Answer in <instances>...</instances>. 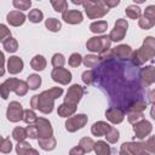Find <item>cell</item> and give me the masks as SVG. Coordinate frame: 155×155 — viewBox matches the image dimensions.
I'll return each mask as SVG.
<instances>
[{"mask_svg": "<svg viewBox=\"0 0 155 155\" xmlns=\"http://www.w3.org/2000/svg\"><path fill=\"white\" fill-rule=\"evenodd\" d=\"M12 4L17 10H28L31 6L30 0H15Z\"/></svg>", "mask_w": 155, "mask_h": 155, "instance_id": "41", "label": "cell"}, {"mask_svg": "<svg viewBox=\"0 0 155 155\" xmlns=\"http://www.w3.org/2000/svg\"><path fill=\"white\" fill-rule=\"evenodd\" d=\"M23 107L21 103L13 101L8 104V108H7V111H6V116H7V120L11 121V122H17L19 120L23 119Z\"/></svg>", "mask_w": 155, "mask_h": 155, "instance_id": "9", "label": "cell"}, {"mask_svg": "<svg viewBox=\"0 0 155 155\" xmlns=\"http://www.w3.org/2000/svg\"><path fill=\"white\" fill-rule=\"evenodd\" d=\"M86 47L91 52H98L101 54V53L107 52L110 48V40L105 35H103V36H93L86 42Z\"/></svg>", "mask_w": 155, "mask_h": 155, "instance_id": "6", "label": "cell"}, {"mask_svg": "<svg viewBox=\"0 0 155 155\" xmlns=\"http://www.w3.org/2000/svg\"><path fill=\"white\" fill-rule=\"evenodd\" d=\"M82 94H84V88L80 85L75 84L71 87H69V90L67 92V96H65V99H64V103H68V104H71V105H76L80 102Z\"/></svg>", "mask_w": 155, "mask_h": 155, "instance_id": "10", "label": "cell"}, {"mask_svg": "<svg viewBox=\"0 0 155 155\" xmlns=\"http://www.w3.org/2000/svg\"><path fill=\"white\" fill-rule=\"evenodd\" d=\"M2 139H4V138H2L1 136H0V144H1V142H2Z\"/></svg>", "mask_w": 155, "mask_h": 155, "instance_id": "55", "label": "cell"}, {"mask_svg": "<svg viewBox=\"0 0 155 155\" xmlns=\"http://www.w3.org/2000/svg\"><path fill=\"white\" fill-rule=\"evenodd\" d=\"M28 18H29V21L33 22V23H40V22L42 21V18H44V15H42V12H41L39 8H34V10H31V11L29 12Z\"/></svg>", "mask_w": 155, "mask_h": 155, "instance_id": "31", "label": "cell"}, {"mask_svg": "<svg viewBox=\"0 0 155 155\" xmlns=\"http://www.w3.org/2000/svg\"><path fill=\"white\" fill-rule=\"evenodd\" d=\"M127 27H128L127 21L124 19V18H119V19L116 21L115 25H114V29L110 31V34H109V36H108L109 40H110V41H115V42L122 40V39L125 38V35H126Z\"/></svg>", "mask_w": 155, "mask_h": 155, "instance_id": "7", "label": "cell"}, {"mask_svg": "<svg viewBox=\"0 0 155 155\" xmlns=\"http://www.w3.org/2000/svg\"><path fill=\"white\" fill-rule=\"evenodd\" d=\"M11 91L16 92L18 96H24L28 91V85H27V82H24L22 80L10 78L0 85V97L2 99H7L8 93Z\"/></svg>", "mask_w": 155, "mask_h": 155, "instance_id": "4", "label": "cell"}, {"mask_svg": "<svg viewBox=\"0 0 155 155\" xmlns=\"http://www.w3.org/2000/svg\"><path fill=\"white\" fill-rule=\"evenodd\" d=\"M7 22L13 27H19L25 22V16L19 11H11L7 13Z\"/></svg>", "mask_w": 155, "mask_h": 155, "instance_id": "20", "label": "cell"}, {"mask_svg": "<svg viewBox=\"0 0 155 155\" xmlns=\"http://www.w3.org/2000/svg\"><path fill=\"white\" fill-rule=\"evenodd\" d=\"M105 137H107V140L109 142V143H116L117 142V139H119V131L115 128V127H110V130H109V132L105 134Z\"/></svg>", "mask_w": 155, "mask_h": 155, "instance_id": "39", "label": "cell"}, {"mask_svg": "<svg viewBox=\"0 0 155 155\" xmlns=\"http://www.w3.org/2000/svg\"><path fill=\"white\" fill-rule=\"evenodd\" d=\"M11 150H12V143H11L10 138H4L0 144V151L4 154H8Z\"/></svg>", "mask_w": 155, "mask_h": 155, "instance_id": "43", "label": "cell"}, {"mask_svg": "<svg viewBox=\"0 0 155 155\" xmlns=\"http://www.w3.org/2000/svg\"><path fill=\"white\" fill-rule=\"evenodd\" d=\"M62 18L69 24H79L82 22V13L79 10H67L62 13Z\"/></svg>", "mask_w": 155, "mask_h": 155, "instance_id": "18", "label": "cell"}, {"mask_svg": "<svg viewBox=\"0 0 155 155\" xmlns=\"http://www.w3.org/2000/svg\"><path fill=\"white\" fill-rule=\"evenodd\" d=\"M29 148H31L30 147V144L28 143V142H18V144L16 145V151H17V154L18 155H25L27 154V151L29 150Z\"/></svg>", "mask_w": 155, "mask_h": 155, "instance_id": "40", "label": "cell"}, {"mask_svg": "<svg viewBox=\"0 0 155 155\" xmlns=\"http://www.w3.org/2000/svg\"><path fill=\"white\" fill-rule=\"evenodd\" d=\"M110 127H111V126H110L109 124H107V122H104V121H98V122L93 124V126H92V128H91V132H92L94 136H97V137H99V136H105V134L109 132Z\"/></svg>", "mask_w": 155, "mask_h": 155, "instance_id": "21", "label": "cell"}, {"mask_svg": "<svg viewBox=\"0 0 155 155\" xmlns=\"http://www.w3.org/2000/svg\"><path fill=\"white\" fill-rule=\"evenodd\" d=\"M119 0H115V1H104V4H105V6L109 8V7H114V6H116V5H119Z\"/></svg>", "mask_w": 155, "mask_h": 155, "instance_id": "52", "label": "cell"}, {"mask_svg": "<svg viewBox=\"0 0 155 155\" xmlns=\"http://www.w3.org/2000/svg\"><path fill=\"white\" fill-rule=\"evenodd\" d=\"M93 149H94L97 155H110V153H111L109 144L104 140H98L97 143H94Z\"/></svg>", "mask_w": 155, "mask_h": 155, "instance_id": "23", "label": "cell"}, {"mask_svg": "<svg viewBox=\"0 0 155 155\" xmlns=\"http://www.w3.org/2000/svg\"><path fill=\"white\" fill-rule=\"evenodd\" d=\"M121 150H124L128 155H144L145 154L143 143H133V142L124 143L121 145Z\"/></svg>", "mask_w": 155, "mask_h": 155, "instance_id": "16", "label": "cell"}, {"mask_svg": "<svg viewBox=\"0 0 155 155\" xmlns=\"http://www.w3.org/2000/svg\"><path fill=\"white\" fill-rule=\"evenodd\" d=\"M127 119L131 124H136V122L143 120V113H128Z\"/></svg>", "mask_w": 155, "mask_h": 155, "instance_id": "47", "label": "cell"}, {"mask_svg": "<svg viewBox=\"0 0 155 155\" xmlns=\"http://www.w3.org/2000/svg\"><path fill=\"white\" fill-rule=\"evenodd\" d=\"M25 131H27V137L33 138V139L39 138V134H38V128H36V126H35V125H29V126L25 128Z\"/></svg>", "mask_w": 155, "mask_h": 155, "instance_id": "46", "label": "cell"}, {"mask_svg": "<svg viewBox=\"0 0 155 155\" xmlns=\"http://www.w3.org/2000/svg\"><path fill=\"white\" fill-rule=\"evenodd\" d=\"M154 52H155V42H154V38L151 36H148L144 42H143V46L137 50V51H133L132 53V57H131V62L136 65H140L143 63H145L148 59L153 58L154 57Z\"/></svg>", "mask_w": 155, "mask_h": 155, "instance_id": "3", "label": "cell"}, {"mask_svg": "<svg viewBox=\"0 0 155 155\" xmlns=\"http://www.w3.org/2000/svg\"><path fill=\"white\" fill-rule=\"evenodd\" d=\"M23 69V61L17 57V56H12L8 58L7 62V70L10 74H18L21 73Z\"/></svg>", "mask_w": 155, "mask_h": 155, "instance_id": "19", "label": "cell"}, {"mask_svg": "<svg viewBox=\"0 0 155 155\" xmlns=\"http://www.w3.org/2000/svg\"><path fill=\"white\" fill-rule=\"evenodd\" d=\"M68 62H69V65H70V67L76 68V67H79V65L81 64V62H82V57H81L80 53H73V54L70 56V58H69Z\"/></svg>", "mask_w": 155, "mask_h": 155, "instance_id": "42", "label": "cell"}, {"mask_svg": "<svg viewBox=\"0 0 155 155\" xmlns=\"http://www.w3.org/2000/svg\"><path fill=\"white\" fill-rule=\"evenodd\" d=\"M111 56L116 59H122V61H130L133 53V50L128 45H119L115 48L110 50Z\"/></svg>", "mask_w": 155, "mask_h": 155, "instance_id": "12", "label": "cell"}, {"mask_svg": "<svg viewBox=\"0 0 155 155\" xmlns=\"http://www.w3.org/2000/svg\"><path fill=\"white\" fill-rule=\"evenodd\" d=\"M45 25H46V28H47L48 30H51V31H59L61 28H62L61 22H59L58 19H56V18H48V19H46Z\"/></svg>", "mask_w": 155, "mask_h": 155, "instance_id": "29", "label": "cell"}, {"mask_svg": "<svg viewBox=\"0 0 155 155\" xmlns=\"http://www.w3.org/2000/svg\"><path fill=\"white\" fill-rule=\"evenodd\" d=\"M8 38H11V31L5 24H0V41L5 42Z\"/></svg>", "mask_w": 155, "mask_h": 155, "instance_id": "44", "label": "cell"}, {"mask_svg": "<svg viewBox=\"0 0 155 155\" xmlns=\"http://www.w3.org/2000/svg\"><path fill=\"white\" fill-rule=\"evenodd\" d=\"M153 143H154V137H150L149 139H148V142L147 143H143V145H144V149L145 150H149L150 153H154V145H153Z\"/></svg>", "mask_w": 155, "mask_h": 155, "instance_id": "49", "label": "cell"}, {"mask_svg": "<svg viewBox=\"0 0 155 155\" xmlns=\"http://www.w3.org/2000/svg\"><path fill=\"white\" fill-rule=\"evenodd\" d=\"M139 67L131 61L116 59L110 56L96 68V81L108 94L110 107L121 108L124 111L138 101H144L147 93L140 84Z\"/></svg>", "mask_w": 155, "mask_h": 155, "instance_id": "1", "label": "cell"}, {"mask_svg": "<svg viewBox=\"0 0 155 155\" xmlns=\"http://www.w3.org/2000/svg\"><path fill=\"white\" fill-rule=\"evenodd\" d=\"M27 85H28V88L30 90H36L40 85H41V78L38 75V74H31L28 76L27 79Z\"/></svg>", "mask_w": 155, "mask_h": 155, "instance_id": "27", "label": "cell"}, {"mask_svg": "<svg viewBox=\"0 0 155 155\" xmlns=\"http://www.w3.org/2000/svg\"><path fill=\"white\" fill-rule=\"evenodd\" d=\"M36 119H38V116H36V114H35L33 110H30V109L24 110V113H23V119H22V120H23L25 124L33 125V122H35Z\"/></svg>", "mask_w": 155, "mask_h": 155, "instance_id": "37", "label": "cell"}, {"mask_svg": "<svg viewBox=\"0 0 155 155\" xmlns=\"http://www.w3.org/2000/svg\"><path fill=\"white\" fill-rule=\"evenodd\" d=\"M76 110V105H71V104H68V103H63L58 107V115L62 116V117H68V116H71Z\"/></svg>", "mask_w": 155, "mask_h": 155, "instance_id": "22", "label": "cell"}, {"mask_svg": "<svg viewBox=\"0 0 155 155\" xmlns=\"http://www.w3.org/2000/svg\"><path fill=\"white\" fill-rule=\"evenodd\" d=\"M99 62V57L97 56H93V54H88L86 57L82 58V63L85 64L86 68H93V67H97Z\"/></svg>", "mask_w": 155, "mask_h": 155, "instance_id": "30", "label": "cell"}, {"mask_svg": "<svg viewBox=\"0 0 155 155\" xmlns=\"http://www.w3.org/2000/svg\"><path fill=\"white\" fill-rule=\"evenodd\" d=\"M154 24H155L154 22H151V21L147 19L145 17H143V18H140V19H139V27H140V28H143V29H150Z\"/></svg>", "mask_w": 155, "mask_h": 155, "instance_id": "48", "label": "cell"}, {"mask_svg": "<svg viewBox=\"0 0 155 155\" xmlns=\"http://www.w3.org/2000/svg\"><path fill=\"white\" fill-rule=\"evenodd\" d=\"M108 28V23L105 21H97V22H93L91 25H90V29L92 33H104Z\"/></svg>", "mask_w": 155, "mask_h": 155, "instance_id": "26", "label": "cell"}, {"mask_svg": "<svg viewBox=\"0 0 155 155\" xmlns=\"http://www.w3.org/2000/svg\"><path fill=\"white\" fill-rule=\"evenodd\" d=\"M12 137L17 140V142H23L27 138V131L24 127H16L12 132Z\"/></svg>", "mask_w": 155, "mask_h": 155, "instance_id": "33", "label": "cell"}, {"mask_svg": "<svg viewBox=\"0 0 155 155\" xmlns=\"http://www.w3.org/2000/svg\"><path fill=\"white\" fill-rule=\"evenodd\" d=\"M81 5H84L86 15L91 19L101 18L109 11V8L105 6L104 1H101V0H98V1H85Z\"/></svg>", "mask_w": 155, "mask_h": 155, "instance_id": "5", "label": "cell"}, {"mask_svg": "<svg viewBox=\"0 0 155 155\" xmlns=\"http://www.w3.org/2000/svg\"><path fill=\"white\" fill-rule=\"evenodd\" d=\"M88 121L87 115L85 114H78L74 116H70L67 121H65V128L69 132H75L80 128H82Z\"/></svg>", "mask_w": 155, "mask_h": 155, "instance_id": "8", "label": "cell"}, {"mask_svg": "<svg viewBox=\"0 0 155 155\" xmlns=\"http://www.w3.org/2000/svg\"><path fill=\"white\" fill-rule=\"evenodd\" d=\"M81 79H82L84 84H86V85L93 84L96 81V73H94V70H86V71H84Z\"/></svg>", "mask_w": 155, "mask_h": 155, "instance_id": "35", "label": "cell"}, {"mask_svg": "<svg viewBox=\"0 0 155 155\" xmlns=\"http://www.w3.org/2000/svg\"><path fill=\"white\" fill-rule=\"evenodd\" d=\"M126 15L132 19H138L140 17V8L136 5H130L126 8Z\"/></svg>", "mask_w": 155, "mask_h": 155, "instance_id": "32", "label": "cell"}, {"mask_svg": "<svg viewBox=\"0 0 155 155\" xmlns=\"http://www.w3.org/2000/svg\"><path fill=\"white\" fill-rule=\"evenodd\" d=\"M51 62H52V65L54 68H62L65 63V59H64V56L62 53H54Z\"/></svg>", "mask_w": 155, "mask_h": 155, "instance_id": "38", "label": "cell"}, {"mask_svg": "<svg viewBox=\"0 0 155 155\" xmlns=\"http://www.w3.org/2000/svg\"><path fill=\"white\" fill-rule=\"evenodd\" d=\"M139 79H140V84L143 87H148L150 86L154 80H155V70H154V67L153 65H149V67H145L143 69L139 70Z\"/></svg>", "mask_w": 155, "mask_h": 155, "instance_id": "14", "label": "cell"}, {"mask_svg": "<svg viewBox=\"0 0 155 155\" xmlns=\"http://www.w3.org/2000/svg\"><path fill=\"white\" fill-rule=\"evenodd\" d=\"M4 64H5V57H4V53L0 51V76H2L5 74Z\"/></svg>", "mask_w": 155, "mask_h": 155, "instance_id": "51", "label": "cell"}, {"mask_svg": "<svg viewBox=\"0 0 155 155\" xmlns=\"http://www.w3.org/2000/svg\"><path fill=\"white\" fill-rule=\"evenodd\" d=\"M105 116H107V119H108L110 122H113V124H120V122L124 120L125 111H124L121 108L110 107V108L105 111Z\"/></svg>", "mask_w": 155, "mask_h": 155, "instance_id": "17", "label": "cell"}, {"mask_svg": "<svg viewBox=\"0 0 155 155\" xmlns=\"http://www.w3.org/2000/svg\"><path fill=\"white\" fill-rule=\"evenodd\" d=\"M151 124L147 120H140L138 122L134 124L133 126V131L136 133V137L142 139V138H145L150 132H151Z\"/></svg>", "mask_w": 155, "mask_h": 155, "instance_id": "15", "label": "cell"}, {"mask_svg": "<svg viewBox=\"0 0 155 155\" xmlns=\"http://www.w3.org/2000/svg\"><path fill=\"white\" fill-rule=\"evenodd\" d=\"M25 155H40V154L38 153V150H35V149H33V148H29V150L27 151Z\"/></svg>", "mask_w": 155, "mask_h": 155, "instance_id": "53", "label": "cell"}, {"mask_svg": "<svg viewBox=\"0 0 155 155\" xmlns=\"http://www.w3.org/2000/svg\"><path fill=\"white\" fill-rule=\"evenodd\" d=\"M79 147L85 151V153H90L93 150V147H94V142L92 140V138H87V137H84L80 139L79 142Z\"/></svg>", "mask_w": 155, "mask_h": 155, "instance_id": "28", "label": "cell"}, {"mask_svg": "<svg viewBox=\"0 0 155 155\" xmlns=\"http://www.w3.org/2000/svg\"><path fill=\"white\" fill-rule=\"evenodd\" d=\"M51 78L53 79V81H56L58 84L67 85L71 80V73L64 68H54L51 73Z\"/></svg>", "mask_w": 155, "mask_h": 155, "instance_id": "13", "label": "cell"}, {"mask_svg": "<svg viewBox=\"0 0 155 155\" xmlns=\"http://www.w3.org/2000/svg\"><path fill=\"white\" fill-rule=\"evenodd\" d=\"M4 48L7 51V52H16L17 48H18V42L16 39L13 38H8L5 42H4Z\"/></svg>", "mask_w": 155, "mask_h": 155, "instance_id": "34", "label": "cell"}, {"mask_svg": "<svg viewBox=\"0 0 155 155\" xmlns=\"http://www.w3.org/2000/svg\"><path fill=\"white\" fill-rule=\"evenodd\" d=\"M51 5L53 6V8H54L56 12H62L63 13V12H65L68 10V2L64 1V0H58V1L52 0L51 1Z\"/></svg>", "mask_w": 155, "mask_h": 155, "instance_id": "36", "label": "cell"}, {"mask_svg": "<svg viewBox=\"0 0 155 155\" xmlns=\"http://www.w3.org/2000/svg\"><path fill=\"white\" fill-rule=\"evenodd\" d=\"M120 155H128L127 153H125L124 150H120Z\"/></svg>", "mask_w": 155, "mask_h": 155, "instance_id": "54", "label": "cell"}, {"mask_svg": "<svg viewBox=\"0 0 155 155\" xmlns=\"http://www.w3.org/2000/svg\"><path fill=\"white\" fill-rule=\"evenodd\" d=\"M69 155H85V151L78 145V147H74L73 149H70Z\"/></svg>", "mask_w": 155, "mask_h": 155, "instance_id": "50", "label": "cell"}, {"mask_svg": "<svg viewBox=\"0 0 155 155\" xmlns=\"http://www.w3.org/2000/svg\"><path fill=\"white\" fill-rule=\"evenodd\" d=\"M39 145L44 150H53L56 148V139L53 137L39 138Z\"/></svg>", "mask_w": 155, "mask_h": 155, "instance_id": "25", "label": "cell"}, {"mask_svg": "<svg viewBox=\"0 0 155 155\" xmlns=\"http://www.w3.org/2000/svg\"><path fill=\"white\" fill-rule=\"evenodd\" d=\"M144 17L147 18V19H149V21H151V22H154L155 23V6H148L147 7V10H145V12H144Z\"/></svg>", "mask_w": 155, "mask_h": 155, "instance_id": "45", "label": "cell"}, {"mask_svg": "<svg viewBox=\"0 0 155 155\" xmlns=\"http://www.w3.org/2000/svg\"><path fill=\"white\" fill-rule=\"evenodd\" d=\"M30 65L34 70H44L45 67H46V59L44 58V56L41 54H36L31 62H30Z\"/></svg>", "mask_w": 155, "mask_h": 155, "instance_id": "24", "label": "cell"}, {"mask_svg": "<svg viewBox=\"0 0 155 155\" xmlns=\"http://www.w3.org/2000/svg\"><path fill=\"white\" fill-rule=\"evenodd\" d=\"M62 93H63L62 87H52L47 91H44L40 94L33 96V98L30 101V105H31V108L38 109L44 114H50L53 109L54 99L61 97Z\"/></svg>", "mask_w": 155, "mask_h": 155, "instance_id": "2", "label": "cell"}, {"mask_svg": "<svg viewBox=\"0 0 155 155\" xmlns=\"http://www.w3.org/2000/svg\"><path fill=\"white\" fill-rule=\"evenodd\" d=\"M35 126L38 128V134H39V138H48V137H52V126L50 124L48 120H46L45 117H39L36 119L35 121Z\"/></svg>", "mask_w": 155, "mask_h": 155, "instance_id": "11", "label": "cell"}, {"mask_svg": "<svg viewBox=\"0 0 155 155\" xmlns=\"http://www.w3.org/2000/svg\"><path fill=\"white\" fill-rule=\"evenodd\" d=\"M144 155H148V154H144Z\"/></svg>", "mask_w": 155, "mask_h": 155, "instance_id": "56", "label": "cell"}]
</instances>
